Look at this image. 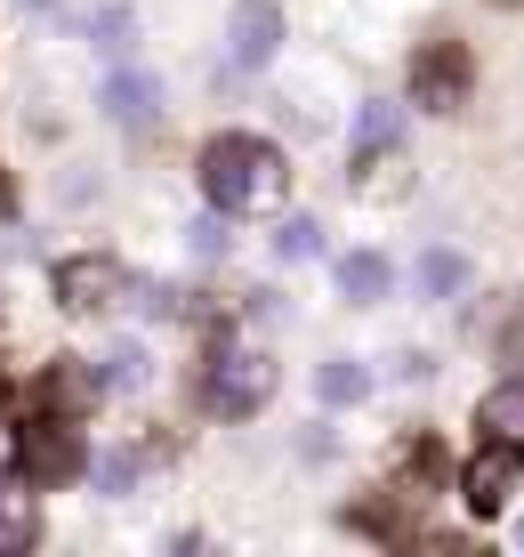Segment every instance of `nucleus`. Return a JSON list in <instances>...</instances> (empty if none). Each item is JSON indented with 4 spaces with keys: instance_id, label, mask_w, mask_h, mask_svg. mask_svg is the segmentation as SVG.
<instances>
[{
    "instance_id": "nucleus-1",
    "label": "nucleus",
    "mask_w": 524,
    "mask_h": 557,
    "mask_svg": "<svg viewBox=\"0 0 524 557\" xmlns=\"http://www.w3.org/2000/svg\"><path fill=\"white\" fill-rule=\"evenodd\" d=\"M290 186L283 153L266 138H250V129H226V138L202 146V195L210 210H226V219H259V210H275Z\"/></svg>"
},
{
    "instance_id": "nucleus-2",
    "label": "nucleus",
    "mask_w": 524,
    "mask_h": 557,
    "mask_svg": "<svg viewBox=\"0 0 524 557\" xmlns=\"http://www.w3.org/2000/svg\"><path fill=\"white\" fill-rule=\"evenodd\" d=\"M266 396H275V363L250 348V339H219L210 363H202V405L226 412V420H250Z\"/></svg>"
},
{
    "instance_id": "nucleus-3",
    "label": "nucleus",
    "mask_w": 524,
    "mask_h": 557,
    "mask_svg": "<svg viewBox=\"0 0 524 557\" xmlns=\"http://www.w3.org/2000/svg\"><path fill=\"white\" fill-rule=\"evenodd\" d=\"M524 485V445H509V436H492L476 460H469V476H460V493H469V509L476 517H492V509H509V493Z\"/></svg>"
},
{
    "instance_id": "nucleus-4",
    "label": "nucleus",
    "mask_w": 524,
    "mask_h": 557,
    "mask_svg": "<svg viewBox=\"0 0 524 557\" xmlns=\"http://www.w3.org/2000/svg\"><path fill=\"white\" fill-rule=\"evenodd\" d=\"M57 299L73 315H105L113 299H129V275H122V259H65L57 267Z\"/></svg>"
},
{
    "instance_id": "nucleus-5",
    "label": "nucleus",
    "mask_w": 524,
    "mask_h": 557,
    "mask_svg": "<svg viewBox=\"0 0 524 557\" xmlns=\"http://www.w3.org/2000/svg\"><path fill=\"white\" fill-rule=\"evenodd\" d=\"M226 41H235V65H242V73L275 65V49H283V9H275V0H242L235 25H226Z\"/></svg>"
},
{
    "instance_id": "nucleus-6",
    "label": "nucleus",
    "mask_w": 524,
    "mask_h": 557,
    "mask_svg": "<svg viewBox=\"0 0 524 557\" xmlns=\"http://www.w3.org/2000/svg\"><path fill=\"white\" fill-rule=\"evenodd\" d=\"M332 275H339V299H347V307H379L387 292H396V267H387V251H347Z\"/></svg>"
},
{
    "instance_id": "nucleus-7",
    "label": "nucleus",
    "mask_w": 524,
    "mask_h": 557,
    "mask_svg": "<svg viewBox=\"0 0 524 557\" xmlns=\"http://www.w3.org/2000/svg\"><path fill=\"white\" fill-rule=\"evenodd\" d=\"M105 113H113V122H138V129H146L153 113H162V89H153V73H138V65L122 73V65H113V73H105Z\"/></svg>"
},
{
    "instance_id": "nucleus-8",
    "label": "nucleus",
    "mask_w": 524,
    "mask_h": 557,
    "mask_svg": "<svg viewBox=\"0 0 524 557\" xmlns=\"http://www.w3.org/2000/svg\"><path fill=\"white\" fill-rule=\"evenodd\" d=\"M403 138V106H387V98H363L355 106V170H372L387 146Z\"/></svg>"
},
{
    "instance_id": "nucleus-9",
    "label": "nucleus",
    "mask_w": 524,
    "mask_h": 557,
    "mask_svg": "<svg viewBox=\"0 0 524 557\" xmlns=\"http://www.w3.org/2000/svg\"><path fill=\"white\" fill-rule=\"evenodd\" d=\"M33 476H41V485H57V476H73V469H82V436H73V429H33Z\"/></svg>"
},
{
    "instance_id": "nucleus-10",
    "label": "nucleus",
    "mask_w": 524,
    "mask_h": 557,
    "mask_svg": "<svg viewBox=\"0 0 524 557\" xmlns=\"http://www.w3.org/2000/svg\"><path fill=\"white\" fill-rule=\"evenodd\" d=\"M476 429L484 436H509V445H524V380H500L492 396L476 405Z\"/></svg>"
},
{
    "instance_id": "nucleus-11",
    "label": "nucleus",
    "mask_w": 524,
    "mask_h": 557,
    "mask_svg": "<svg viewBox=\"0 0 524 557\" xmlns=\"http://www.w3.org/2000/svg\"><path fill=\"white\" fill-rule=\"evenodd\" d=\"M315 396L323 405H363V396H372V372H363L355 356H332V363H315Z\"/></svg>"
},
{
    "instance_id": "nucleus-12",
    "label": "nucleus",
    "mask_w": 524,
    "mask_h": 557,
    "mask_svg": "<svg viewBox=\"0 0 524 557\" xmlns=\"http://www.w3.org/2000/svg\"><path fill=\"white\" fill-rule=\"evenodd\" d=\"M420 292H428V299H452V292H469V259H460V251H444V243H436V251L420 259Z\"/></svg>"
},
{
    "instance_id": "nucleus-13",
    "label": "nucleus",
    "mask_w": 524,
    "mask_h": 557,
    "mask_svg": "<svg viewBox=\"0 0 524 557\" xmlns=\"http://www.w3.org/2000/svg\"><path fill=\"white\" fill-rule=\"evenodd\" d=\"M89 41H97V49H105V57H122L129 41H138V16H129V9H122V0H105V9H97V16H89Z\"/></svg>"
},
{
    "instance_id": "nucleus-14",
    "label": "nucleus",
    "mask_w": 524,
    "mask_h": 557,
    "mask_svg": "<svg viewBox=\"0 0 524 557\" xmlns=\"http://www.w3.org/2000/svg\"><path fill=\"white\" fill-rule=\"evenodd\" d=\"M97 380H105V388H146V348H138V339H113Z\"/></svg>"
},
{
    "instance_id": "nucleus-15",
    "label": "nucleus",
    "mask_w": 524,
    "mask_h": 557,
    "mask_svg": "<svg viewBox=\"0 0 524 557\" xmlns=\"http://www.w3.org/2000/svg\"><path fill=\"white\" fill-rule=\"evenodd\" d=\"M138 476H146V453H105V460H97V485H105V493H129Z\"/></svg>"
},
{
    "instance_id": "nucleus-16",
    "label": "nucleus",
    "mask_w": 524,
    "mask_h": 557,
    "mask_svg": "<svg viewBox=\"0 0 524 557\" xmlns=\"http://www.w3.org/2000/svg\"><path fill=\"white\" fill-rule=\"evenodd\" d=\"M97 388H105V380H89V372H73V363H65V372H49V405H73V412H82L89 405V396Z\"/></svg>"
},
{
    "instance_id": "nucleus-17",
    "label": "nucleus",
    "mask_w": 524,
    "mask_h": 557,
    "mask_svg": "<svg viewBox=\"0 0 524 557\" xmlns=\"http://www.w3.org/2000/svg\"><path fill=\"white\" fill-rule=\"evenodd\" d=\"M0 549H33V509L16 493H0Z\"/></svg>"
},
{
    "instance_id": "nucleus-18",
    "label": "nucleus",
    "mask_w": 524,
    "mask_h": 557,
    "mask_svg": "<svg viewBox=\"0 0 524 557\" xmlns=\"http://www.w3.org/2000/svg\"><path fill=\"white\" fill-rule=\"evenodd\" d=\"M275 251H283V259H315V251H323V226H315V219H290L283 235H275Z\"/></svg>"
},
{
    "instance_id": "nucleus-19",
    "label": "nucleus",
    "mask_w": 524,
    "mask_h": 557,
    "mask_svg": "<svg viewBox=\"0 0 524 557\" xmlns=\"http://www.w3.org/2000/svg\"><path fill=\"white\" fill-rule=\"evenodd\" d=\"M16 469H25V436L0 420V476H16Z\"/></svg>"
},
{
    "instance_id": "nucleus-20",
    "label": "nucleus",
    "mask_w": 524,
    "mask_h": 557,
    "mask_svg": "<svg viewBox=\"0 0 524 557\" xmlns=\"http://www.w3.org/2000/svg\"><path fill=\"white\" fill-rule=\"evenodd\" d=\"M194 251H202V259H219V251H226V235H219V219H202V226H194Z\"/></svg>"
},
{
    "instance_id": "nucleus-21",
    "label": "nucleus",
    "mask_w": 524,
    "mask_h": 557,
    "mask_svg": "<svg viewBox=\"0 0 524 557\" xmlns=\"http://www.w3.org/2000/svg\"><path fill=\"white\" fill-rule=\"evenodd\" d=\"M25 9H49V0H25Z\"/></svg>"
},
{
    "instance_id": "nucleus-22",
    "label": "nucleus",
    "mask_w": 524,
    "mask_h": 557,
    "mask_svg": "<svg viewBox=\"0 0 524 557\" xmlns=\"http://www.w3.org/2000/svg\"><path fill=\"white\" fill-rule=\"evenodd\" d=\"M516 542H524V525H516Z\"/></svg>"
}]
</instances>
